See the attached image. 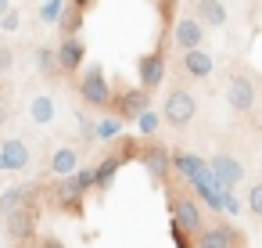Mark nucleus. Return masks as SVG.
Segmentation results:
<instances>
[{
  "label": "nucleus",
  "instance_id": "39448f33",
  "mask_svg": "<svg viewBox=\"0 0 262 248\" xmlns=\"http://www.w3.org/2000/svg\"><path fill=\"white\" fill-rule=\"evenodd\" d=\"M208 173H212V180H215L219 191H237V183L244 180V166L233 155H223V151L208 158Z\"/></svg>",
  "mask_w": 262,
  "mask_h": 248
},
{
  "label": "nucleus",
  "instance_id": "2eb2a0df",
  "mask_svg": "<svg viewBox=\"0 0 262 248\" xmlns=\"http://www.w3.org/2000/svg\"><path fill=\"white\" fill-rule=\"evenodd\" d=\"M76 169H79V151H76V148H65V144H61V148L51 151V158H47V173H54L58 180H69Z\"/></svg>",
  "mask_w": 262,
  "mask_h": 248
},
{
  "label": "nucleus",
  "instance_id": "ddd939ff",
  "mask_svg": "<svg viewBox=\"0 0 262 248\" xmlns=\"http://www.w3.org/2000/svg\"><path fill=\"white\" fill-rule=\"evenodd\" d=\"M36 194H40V187H36V183L8 187L4 194H0V216H8V212H15V209H29V205L36 201Z\"/></svg>",
  "mask_w": 262,
  "mask_h": 248
},
{
  "label": "nucleus",
  "instance_id": "4c0bfd02",
  "mask_svg": "<svg viewBox=\"0 0 262 248\" xmlns=\"http://www.w3.org/2000/svg\"><path fill=\"white\" fill-rule=\"evenodd\" d=\"M0 169H4V162H0Z\"/></svg>",
  "mask_w": 262,
  "mask_h": 248
},
{
  "label": "nucleus",
  "instance_id": "7ed1b4c3",
  "mask_svg": "<svg viewBox=\"0 0 262 248\" xmlns=\"http://www.w3.org/2000/svg\"><path fill=\"white\" fill-rule=\"evenodd\" d=\"M194 115H198V101H194V94H190V90L176 87V90H169V94H165V101H162V119H165L169 126L187 130V126L194 122Z\"/></svg>",
  "mask_w": 262,
  "mask_h": 248
},
{
  "label": "nucleus",
  "instance_id": "f8f14e48",
  "mask_svg": "<svg viewBox=\"0 0 262 248\" xmlns=\"http://www.w3.org/2000/svg\"><path fill=\"white\" fill-rule=\"evenodd\" d=\"M0 162H4L8 173H26L29 162H33V155H29L26 140L15 137V140H4V144H0Z\"/></svg>",
  "mask_w": 262,
  "mask_h": 248
},
{
  "label": "nucleus",
  "instance_id": "7c9ffc66",
  "mask_svg": "<svg viewBox=\"0 0 262 248\" xmlns=\"http://www.w3.org/2000/svg\"><path fill=\"white\" fill-rule=\"evenodd\" d=\"M0 29H8V33H11V29H18V11H8L4 18H0Z\"/></svg>",
  "mask_w": 262,
  "mask_h": 248
},
{
  "label": "nucleus",
  "instance_id": "b1692460",
  "mask_svg": "<svg viewBox=\"0 0 262 248\" xmlns=\"http://www.w3.org/2000/svg\"><path fill=\"white\" fill-rule=\"evenodd\" d=\"M244 205H248V212H251V216H258V219H262V180H255V183L248 187Z\"/></svg>",
  "mask_w": 262,
  "mask_h": 248
},
{
  "label": "nucleus",
  "instance_id": "c756f323",
  "mask_svg": "<svg viewBox=\"0 0 262 248\" xmlns=\"http://www.w3.org/2000/svg\"><path fill=\"white\" fill-rule=\"evenodd\" d=\"M119 130H122V122H119V119H104V122L97 126V137H115Z\"/></svg>",
  "mask_w": 262,
  "mask_h": 248
},
{
  "label": "nucleus",
  "instance_id": "423d86ee",
  "mask_svg": "<svg viewBox=\"0 0 262 248\" xmlns=\"http://www.w3.org/2000/svg\"><path fill=\"white\" fill-rule=\"evenodd\" d=\"M112 108H115V119H119V122H133V119H140V115L151 108V94L140 90V87L122 90V94L112 101Z\"/></svg>",
  "mask_w": 262,
  "mask_h": 248
},
{
  "label": "nucleus",
  "instance_id": "cd10ccee",
  "mask_svg": "<svg viewBox=\"0 0 262 248\" xmlns=\"http://www.w3.org/2000/svg\"><path fill=\"white\" fill-rule=\"evenodd\" d=\"M11 69H15V51L0 44V79H4V76H8Z\"/></svg>",
  "mask_w": 262,
  "mask_h": 248
},
{
  "label": "nucleus",
  "instance_id": "4be33fe9",
  "mask_svg": "<svg viewBox=\"0 0 262 248\" xmlns=\"http://www.w3.org/2000/svg\"><path fill=\"white\" fill-rule=\"evenodd\" d=\"M36 69L47 76V79H54V76H61V69H58V54H54V47H36Z\"/></svg>",
  "mask_w": 262,
  "mask_h": 248
},
{
  "label": "nucleus",
  "instance_id": "20e7f679",
  "mask_svg": "<svg viewBox=\"0 0 262 248\" xmlns=\"http://www.w3.org/2000/svg\"><path fill=\"white\" fill-rule=\"evenodd\" d=\"M255 97H258V90H255L251 72L233 65V69H230V79H226V101H230V108L244 115V112L255 108Z\"/></svg>",
  "mask_w": 262,
  "mask_h": 248
},
{
  "label": "nucleus",
  "instance_id": "393cba45",
  "mask_svg": "<svg viewBox=\"0 0 262 248\" xmlns=\"http://www.w3.org/2000/svg\"><path fill=\"white\" fill-rule=\"evenodd\" d=\"M72 180H76V187H79L83 194H86L90 187H97V173H94V166H90V169H76Z\"/></svg>",
  "mask_w": 262,
  "mask_h": 248
},
{
  "label": "nucleus",
  "instance_id": "e433bc0d",
  "mask_svg": "<svg viewBox=\"0 0 262 248\" xmlns=\"http://www.w3.org/2000/svg\"><path fill=\"white\" fill-rule=\"evenodd\" d=\"M22 248H43V244H33V241H29V244H22Z\"/></svg>",
  "mask_w": 262,
  "mask_h": 248
},
{
  "label": "nucleus",
  "instance_id": "1a4fd4ad",
  "mask_svg": "<svg viewBox=\"0 0 262 248\" xmlns=\"http://www.w3.org/2000/svg\"><path fill=\"white\" fill-rule=\"evenodd\" d=\"M140 166L151 173V180L165 183V180H169V173H172V155H169L162 144H147V148L140 151Z\"/></svg>",
  "mask_w": 262,
  "mask_h": 248
},
{
  "label": "nucleus",
  "instance_id": "f03ea898",
  "mask_svg": "<svg viewBox=\"0 0 262 248\" xmlns=\"http://www.w3.org/2000/svg\"><path fill=\"white\" fill-rule=\"evenodd\" d=\"M79 97H83V105H90V108H112L115 90H112V83H108V76H104L101 65L83 69V76H79Z\"/></svg>",
  "mask_w": 262,
  "mask_h": 248
},
{
  "label": "nucleus",
  "instance_id": "0eeeda50",
  "mask_svg": "<svg viewBox=\"0 0 262 248\" xmlns=\"http://www.w3.org/2000/svg\"><path fill=\"white\" fill-rule=\"evenodd\" d=\"M36 223H40L36 205H29V209H15V212L4 216V230H8V237L18 241V244H29V237L36 234Z\"/></svg>",
  "mask_w": 262,
  "mask_h": 248
},
{
  "label": "nucleus",
  "instance_id": "c85d7f7f",
  "mask_svg": "<svg viewBox=\"0 0 262 248\" xmlns=\"http://www.w3.org/2000/svg\"><path fill=\"white\" fill-rule=\"evenodd\" d=\"M241 209H244V201L237 198V191H223V212H233L237 216Z\"/></svg>",
  "mask_w": 262,
  "mask_h": 248
},
{
  "label": "nucleus",
  "instance_id": "6e6552de",
  "mask_svg": "<svg viewBox=\"0 0 262 248\" xmlns=\"http://www.w3.org/2000/svg\"><path fill=\"white\" fill-rule=\"evenodd\" d=\"M172 44L187 54V51H198L201 44H205V26L194 18V15H183V18H176L172 22Z\"/></svg>",
  "mask_w": 262,
  "mask_h": 248
},
{
  "label": "nucleus",
  "instance_id": "a211bd4d",
  "mask_svg": "<svg viewBox=\"0 0 262 248\" xmlns=\"http://www.w3.org/2000/svg\"><path fill=\"white\" fill-rule=\"evenodd\" d=\"M172 169H176L183 180H198V176L208 169V162L198 158V155H183V151H176V155H172Z\"/></svg>",
  "mask_w": 262,
  "mask_h": 248
},
{
  "label": "nucleus",
  "instance_id": "412c9836",
  "mask_svg": "<svg viewBox=\"0 0 262 248\" xmlns=\"http://www.w3.org/2000/svg\"><path fill=\"white\" fill-rule=\"evenodd\" d=\"M29 115H33V122H40V126L54 122V115H58L54 97H51V94H36V97L29 101Z\"/></svg>",
  "mask_w": 262,
  "mask_h": 248
},
{
  "label": "nucleus",
  "instance_id": "5701e85b",
  "mask_svg": "<svg viewBox=\"0 0 262 248\" xmlns=\"http://www.w3.org/2000/svg\"><path fill=\"white\" fill-rule=\"evenodd\" d=\"M119 169H122V158H119V155H108V158L94 169V173H97V187H108V183L115 180V173H119Z\"/></svg>",
  "mask_w": 262,
  "mask_h": 248
},
{
  "label": "nucleus",
  "instance_id": "473e14b6",
  "mask_svg": "<svg viewBox=\"0 0 262 248\" xmlns=\"http://www.w3.org/2000/svg\"><path fill=\"white\" fill-rule=\"evenodd\" d=\"M69 4H72V8H79V11H83V15H86V8H90V4H94V0H69Z\"/></svg>",
  "mask_w": 262,
  "mask_h": 248
},
{
  "label": "nucleus",
  "instance_id": "a878e982",
  "mask_svg": "<svg viewBox=\"0 0 262 248\" xmlns=\"http://www.w3.org/2000/svg\"><path fill=\"white\" fill-rule=\"evenodd\" d=\"M137 126H140V133H147V137H151V133H155V130H158V126H162V115H158V112H151V108H147V112H144V115H140V119H137Z\"/></svg>",
  "mask_w": 262,
  "mask_h": 248
},
{
  "label": "nucleus",
  "instance_id": "dca6fc26",
  "mask_svg": "<svg viewBox=\"0 0 262 248\" xmlns=\"http://www.w3.org/2000/svg\"><path fill=\"white\" fill-rule=\"evenodd\" d=\"M194 18L205 26V29H223L226 26V8L223 0H194Z\"/></svg>",
  "mask_w": 262,
  "mask_h": 248
},
{
  "label": "nucleus",
  "instance_id": "c9c22d12",
  "mask_svg": "<svg viewBox=\"0 0 262 248\" xmlns=\"http://www.w3.org/2000/svg\"><path fill=\"white\" fill-rule=\"evenodd\" d=\"M4 119H8V112H4V105H0V122H4Z\"/></svg>",
  "mask_w": 262,
  "mask_h": 248
},
{
  "label": "nucleus",
  "instance_id": "2f4dec72",
  "mask_svg": "<svg viewBox=\"0 0 262 248\" xmlns=\"http://www.w3.org/2000/svg\"><path fill=\"white\" fill-rule=\"evenodd\" d=\"M155 4H158V11H162L165 18H172V4H176V0H155Z\"/></svg>",
  "mask_w": 262,
  "mask_h": 248
},
{
  "label": "nucleus",
  "instance_id": "f3484780",
  "mask_svg": "<svg viewBox=\"0 0 262 248\" xmlns=\"http://www.w3.org/2000/svg\"><path fill=\"white\" fill-rule=\"evenodd\" d=\"M54 54H58V69H61V72H76V69H83L86 47H83V40L76 36V40H61V44L54 47Z\"/></svg>",
  "mask_w": 262,
  "mask_h": 248
},
{
  "label": "nucleus",
  "instance_id": "9d476101",
  "mask_svg": "<svg viewBox=\"0 0 262 248\" xmlns=\"http://www.w3.org/2000/svg\"><path fill=\"white\" fill-rule=\"evenodd\" d=\"M237 244H241V234L230 223H215L194 237V248H237Z\"/></svg>",
  "mask_w": 262,
  "mask_h": 248
},
{
  "label": "nucleus",
  "instance_id": "bb28decb",
  "mask_svg": "<svg viewBox=\"0 0 262 248\" xmlns=\"http://www.w3.org/2000/svg\"><path fill=\"white\" fill-rule=\"evenodd\" d=\"M61 11H65V0H47V4H43V11H40V18H43V22H54V26H58Z\"/></svg>",
  "mask_w": 262,
  "mask_h": 248
},
{
  "label": "nucleus",
  "instance_id": "6ab92c4d",
  "mask_svg": "<svg viewBox=\"0 0 262 248\" xmlns=\"http://www.w3.org/2000/svg\"><path fill=\"white\" fill-rule=\"evenodd\" d=\"M54 201H58V209H69V212H79V209H83V205H79V201H83V191L76 187V180H72V176L58 183Z\"/></svg>",
  "mask_w": 262,
  "mask_h": 248
},
{
  "label": "nucleus",
  "instance_id": "f704fd0d",
  "mask_svg": "<svg viewBox=\"0 0 262 248\" xmlns=\"http://www.w3.org/2000/svg\"><path fill=\"white\" fill-rule=\"evenodd\" d=\"M43 248H65V244H61V241H47Z\"/></svg>",
  "mask_w": 262,
  "mask_h": 248
},
{
  "label": "nucleus",
  "instance_id": "9b49d317",
  "mask_svg": "<svg viewBox=\"0 0 262 248\" xmlns=\"http://www.w3.org/2000/svg\"><path fill=\"white\" fill-rule=\"evenodd\" d=\"M137 76H140V90H155L162 79H165V54L162 51H151V54H144L140 61H137Z\"/></svg>",
  "mask_w": 262,
  "mask_h": 248
},
{
  "label": "nucleus",
  "instance_id": "72a5a7b5",
  "mask_svg": "<svg viewBox=\"0 0 262 248\" xmlns=\"http://www.w3.org/2000/svg\"><path fill=\"white\" fill-rule=\"evenodd\" d=\"M8 11H11V0H0V18H4Z\"/></svg>",
  "mask_w": 262,
  "mask_h": 248
},
{
  "label": "nucleus",
  "instance_id": "4468645a",
  "mask_svg": "<svg viewBox=\"0 0 262 248\" xmlns=\"http://www.w3.org/2000/svg\"><path fill=\"white\" fill-rule=\"evenodd\" d=\"M180 65H183L187 79H208L212 69H215V58H212L205 47H198V51H187V54L180 58Z\"/></svg>",
  "mask_w": 262,
  "mask_h": 248
},
{
  "label": "nucleus",
  "instance_id": "f257e3e1",
  "mask_svg": "<svg viewBox=\"0 0 262 248\" xmlns=\"http://www.w3.org/2000/svg\"><path fill=\"white\" fill-rule=\"evenodd\" d=\"M169 209H172V226L180 234H187L190 241L205 230V216H201V205L194 201L190 191H169Z\"/></svg>",
  "mask_w": 262,
  "mask_h": 248
},
{
  "label": "nucleus",
  "instance_id": "aec40b11",
  "mask_svg": "<svg viewBox=\"0 0 262 248\" xmlns=\"http://www.w3.org/2000/svg\"><path fill=\"white\" fill-rule=\"evenodd\" d=\"M83 22H86V15H83L79 8H72V4H65V11H61V18H58V29H61V40H76V36H79V29H83Z\"/></svg>",
  "mask_w": 262,
  "mask_h": 248
}]
</instances>
